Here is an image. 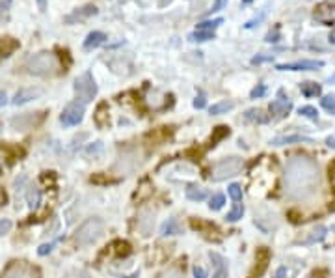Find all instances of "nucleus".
Wrapping results in <instances>:
<instances>
[{
    "label": "nucleus",
    "instance_id": "18",
    "mask_svg": "<svg viewBox=\"0 0 335 278\" xmlns=\"http://www.w3.org/2000/svg\"><path fill=\"white\" fill-rule=\"evenodd\" d=\"M160 234H162L164 237L181 236V234H183V226H181V222H179L175 217H169L166 222L162 224V228H160Z\"/></svg>",
    "mask_w": 335,
    "mask_h": 278
},
{
    "label": "nucleus",
    "instance_id": "39",
    "mask_svg": "<svg viewBox=\"0 0 335 278\" xmlns=\"http://www.w3.org/2000/svg\"><path fill=\"white\" fill-rule=\"evenodd\" d=\"M227 193H229V196L235 200L237 203L242 202V189L241 185H237V183H233V185H229V189H227Z\"/></svg>",
    "mask_w": 335,
    "mask_h": 278
},
{
    "label": "nucleus",
    "instance_id": "35",
    "mask_svg": "<svg viewBox=\"0 0 335 278\" xmlns=\"http://www.w3.org/2000/svg\"><path fill=\"white\" fill-rule=\"evenodd\" d=\"M242 215H244V205H242V203H237V207L227 213L225 220H227V222H237V220H241L242 218Z\"/></svg>",
    "mask_w": 335,
    "mask_h": 278
},
{
    "label": "nucleus",
    "instance_id": "7",
    "mask_svg": "<svg viewBox=\"0 0 335 278\" xmlns=\"http://www.w3.org/2000/svg\"><path fill=\"white\" fill-rule=\"evenodd\" d=\"M82 118H84V105L80 101H74V103H71V105H67V107L63 108L62 116H60V123H62L63 127H74V125H78L82 121Z\"/></svg>",
    "mask_w": 335,
    "mask_h": 278
},
{
    "label": "nucleus",
    "instance_id": "38",
    "mask_svg": "<svg viewBox=\"0 0 335 278\" xmlns=\"http://www.w3.org/2000/svg\"><path fill=\"white\" fill-rule=\"evenodd\" d=\"M115 256H129L130 254V245L127 243V241H117L115 243Z\"/></svg>",
    "mask_w": 335,
    "mask_h": 278
},
{
    "label": "nucleus",
    "instance_id": "25",
    "mask_svg": "<svg viewBox=\"0 0 335 278\" xmlns=\"http://www.w3.org/2000/svg\"><path fill=\"white\" fill-rule=\"evenodd\" d=\"M186 198L192 200V202H203L207 198V191L201 189V187H196V185H188L186 189Z\"/></svg>",
    "mask_w": 335,
    "mask_h": 278
},
{
    "label": "nucleus",
    "instance_id": "11",
    "mask_svg": "<svg viewBox=\"0 0 335 278\" xmlns=\"http://www.w3.org/2000/svg\"><path fill=\"white\" fill-rule=\"evenodd\" d=\"M278 99L276 101H272L270 103V114L272 116H276V118H283V116H287L289 112H291V108H293V103L287 99V97L283 96V90H279V94H278Z\"/></svg>",
    "mask_w": 335,
    "mask_h": 278
},
{
    "label": "nucleus",
    "instance_id": "4",
    "mask_svg": "<svg viewBox=\"0 0 335 278\" xmlns=\"http://www.w3.org/2000/svg\"><path fill=\"white\" fill-rule=\"evenodd\" d=\"M242 166H244V162H242L241 157H227V159H222L220 162H216V164L212 166L210 179H212V181H223V179H227V178H233V176L241 174Z\"/></svg>",
    "mask_w": 335,
    "mask_h": 278
},
{
    "label": "nucleus",
    "instance_id": "43",
    "mask_svg": "<svg viewBox=\"0 0 335 278\" xmlns=\"http://www.w3.org/2000/svg\"><path fill=\"white\" fill-rule=\"evenodd\" d=\"M274 60V54H257L251 58V64L257 65V64H264V62H272Z\"/></svg>",
    "mask_w": 335,
    "mask_h": 278
},
{
    "label": "nucleus",
    "instance_id": "9",
    "mask_svg": "<svg viewBox=\"0 0 335 278\" xmlns=\"http://www.w3.org/2000/svg\"><path fill=\"white\" fill-rule=\"evenodd\" d=\"M322 65H324L322 60H300V62H291V64H278L276 69L278 71H313Z\"/></svg>",
    "mask_w": 335,
    "mask_h": 278
},
{
    "label": "nucleus",
    "instance_id": "53",
    "mask_svg": "<svg viewBox=\"0 0 335 278\" xmlns=\"http://www.w3.org/2000/svg\"><path fill=\"white\" fill-rule=\"evenodd\" d=\"M11 6V0H4V2H0V13H4V11H8Z\"/></svg>",
    "mask_w": 335,
    "mask_h": 278
},
{
    "label": "nucleus",
    "instance_id": "52",
    "mask_svg": "<svg viewBox=\"0 0 335 278\" xmlns=\"http://www.w3.org/2000/svg\"><path fill=\"white\" fill-rule=\"evenodd\" d=\"M65 278H88V275H86L84 271H69V273L65 275Z\"/></svg>",
    "mask_w": 335,
    "mask_h": 278
},
{
    "label": "nucleus",
    "instance_id": "1",
    "mask_svg": "<svg viewBox=\"0 0 335 278\" xmlns=\"http://www.w3.org/2000/svg\"><path fill=\"white\" fill-rule=\"evenodd\" d=\"M285 194L293 200H307L313 196L318 189L320 176H318V166L313 159L305 155H296L287 160L285 166Z\"/></svg>",
    "mask_w": 335,
    "mask_h": 278
},
{
    "label": "nucleus",
    "instance_id": "24",
    "mask_svg": "<svg viewBox=\"0 0 335 278\" xmlns=\"http://www.w3.org/2000/svg\"><path fill=\"white\" fill-rule=\"evenodd\" d=\"M95 123L99 125V127H106L108 125V105L106 103H101L99 107H97V110H95Z\"/></svg>",
    "mask_w": 335,
    "mask_h": 278
},
{
    "label": "nucleus",
    "instance_id": "27",
    "mask_svg": "<svg viewBox=\"0 0 335 278\" xmlns=\"http://www.w3.org/2000/svg\"><path fill=\"white\" fill-rule=\"evenodd\" d=\"M229 133H231V131H229V127H227V125H218V127L212 131V137H210V146L214 148V146H216L220 140H223L225 137H229Z\"/></svg>",
    "mask_w": 335,
    "mask_h": 278
},
{
    "label": "nucleus",
    "instance_id": "28",
    "mask_svg": "<svg viewBox=\"0 0 335 278\" xmlns=\"http://www.w3.org/2000/svg\"><path fill=\"white\" fill-rule=\"evenodd\" d=\"M26 202L30 205L32 209L37 207L39 202H41V191L37 187H28V193H26Z\"/></svg>",
    "mask_w": 335,
    "mask_h": 278
},
{
    "label": "nucleus",
    "instance_id": "54",
    "mask_svg": "<svg viewBox=\"0 0 335 278\" xmlns=\"http://www.w3.org/2000/svg\"><path fill=\"white\" fill-rule=\"evenodd\" d=\"M274 278H287V269H285V267H279L278 271H276V275H274Z\"/></svg>",
    "mask_w": 335,
    "mask_h": 278
},
{
    "label": "nucleus",
    "instance_id": "36",
    "mask_svg": "<svg viewBox=\"0 0 335 278\" xmlns=\"http://www.w3.org/2000/svg\"><path fill=\"white\" fill-rule=\"evenodd\" d=\"M223 203H225V196H223V194H214V196L210 198L209 207L212 211H218V209L223 207Z\"/></svg>",
    "mask_w": 335,
    "mask_h": 278
},
{
    "label": "nucleus",
    "instance_id": "34",
    "mask_svg": "<svg viewBox=\"0 0 335 278\" xmlns=\"http://www.w3.org/2000/svg\"><path fill=\"white\" fill-rule=\"evenodd\" d=\"M158 278H185V275H183V271H181L177 265H171V267H168L166 271H162Z\"/></svg>",
    "mask_w": 335,
    "mask_h": 278
},
{
    "label": "nucleus",
    "instance_id": "5",
    "mask_svg": "<svg viewBox=\"0 0 335 278\" xmlns=\"http://www.w3.org/2000/svg\"><path fill=\"white\" fill-rule=\"evenodd\" d=\"M74 94H76V101H80L82 105L90 103L97 96V84H95V79L90 71L82 73L74 80Z\"/></svg>",
    "mask_w": 335,
    "mask_h": 278
},
{
    "label": "nucleus",
    "instance_id": "10",
    "mask_svg": "<svg viewBox=\"0 0 335 278\" xmlns=\"http://www.w3.org/2000/svg\"><path fill=\"white\" fill-rule=\"evenodd\" d=\"M155 226V211L153 209H142L138 215V232L144 237H149Z\"/></svg>",
    "mask_w": 335,
    "mask_h": 278
},
{
    "label": "nucleus",
    "instance_id": "50",
    "mask_svg": "<svg viewBox=\"0 0 335 278\" xmlns=\"http://www.w3.org/2000/svg\"><path fill=\"white\" fill-rule=\"evenodd\" d=\"M227 6V0H216V4L212 6V10L209 11V13H216V11H220V10H223Z\"/></svg>",
    "mask_w": 335,
    "mask_h": 278
},
{
    "label": "nucleus",
    "instance_id": "41",
    "mask_svg": "<svg viewBox=\"0 0 335 278\" xmlns=\"http://www.w3.org/2000/svg\"><path fill=\"white\" fill-rule=\"evenodd\" d=\"M302 116H305V118H309V119H316L318 118V112H316V108L315 107H300V110H298Z\"/></svg>",
    "mask_w": 335,
    "mask_h": 278
},
{
    "label": "nucleus",
    "instance_id": "20",
    "mask_svg": "<svg viewBox=\"0 0 335 278\" xmlns=\"http://www.w3.org/2000/svg\"><path fill=\"white\" fill-rule=\"evenodd\" d=\"M302 142L311 144L313 140L304 137V135H287V137H278V139H274L270 144H272V146H287V144H302Z\"/></svg>",
    "mask_w": 335,
    "mask_h": 278
},
{
    "label": "nucleus",
    "instance_id": "58",
    "mask_svg": "<svg viewBox=\"0 0 335 278\" xmlns=\"http://www.w3.org/2000/svg\"><path fill=\"white\" fill-rule=\"evenodd\" d=\"M330 41L335 45V30H332V34H330Z\"/></svg>",
    "mask_w": 335,
    "mask_h": 278
},
{
    "label": "nucleus",
    "instance_id": "29",
    "mask_svg": "<svg viewBox=\"0 0 335 278\" xmlns=\"http://www.w3.org/2000/svg\"><path fill=\"white\" fill-rule=\"evenodd\" d=\"M300 90H302V94H304L305 97L320 96V92H322V88L316 84V82H302Z\"/></svg>",
    "mask_w": 335,
    "mask_h": 278
},
{
    "label": "nucleus",
    "instance_id": "32",
    "mask_svg": "<svg viewBox=\"0 0 335 278\" xmlns=\"http://www.w3.org/2000/svg\"><path fill=\"white\" fill-rule=\"evenodd\" d=\"M147 103H149L153 108H162V107H166V97H162L158 92H151V94L147 96Z\"/></svg>",
    "mask_w": 335,
    "mask_h": 278
},
{
    "label": "nucleus",
    "instance_id": "51",
    "mask_svg": "<svg viewBox=\"0 0 335 278\" xmlns=\"http://www.w3.org/2000/svg\"><path fill=\"white\" fill-rule=\"evenodd\" d=\"M264 41H266V43H276V41H279V32H278V30H274V32L266 34Z\"/></svg>",
    "mask_w": 335,
    "mask_h": 278
},
{
    "label": "nucleus",
    "instance_id": "12",
    "mask_svg": "<svg viewBox=\"0 0 335 278\" xmlns=\"http://www.w3.org/2000/svg\"><path fill=\"white\" fill-rule=\"evenodd\" d=\"M43 119V112H30V114H24V116H19V118L11 119V125L15 129H21V131H26V129H32L34 125H37Z\"/></svg>",
    "mask_w": 335,
    "mask_h": 278
},
{
    "label": "nucleus",
    "instance_id": "17",
    "mask_svg": "<svg viewBox=\"0 0 335 278\" xmlns=\"http://www.w3.org/2000/svg\"><path fill=\"white\" fill-rule=\"evenodd\" d=\"M106 41V34L105 32H90L84 40V51H93L99 45H103Z\"/></svg>",
    "mask_w": 335,
    "mask_h": 278
},
{
    "label": "nucleus",
    "instance_id": "21",
    "mask_svg": "<svg viewBox=\"0 0 335 278\" xmlns=\"http://www.w3.org/2000/svg\"><path fill=\"white\" fill-rule=\"evenodd\" d=\"M19 49V41L13 38H0V58H8L13 51Z\"/></svg>",
    "mask_w": 335,
    "mask_h": 278
},
{
    "label": "nucleus",
    "instance_id": "31",
    "mask_svg": "<svg viewBox=\"0 0 335 278\" xmlns=\"http://www.w3.org/2000/svg\"><path fill=\"white\" fill-rule=\"evenodd\" d=\"M233 107H235V103H233V101H222V103L212 105L209 112L212 114V116H220V114H225L227 110H231Z\"/></svg>",
    "mask_w": 335,
    "mask_h": 278
},
{
    "label": "nucleus",
    "instance_id": "14",
    "mask_svg": "<svg viewBox=\"0 0 335 278\" xmlns=\"http://www.w3.org/2000/svg\"><path fill=\"white\" fill-rule=\"evenodd\" d=\"M209 258L212 261V265H214L212 278H227V261H225V258L220 256L218 252H210Z\"/></svg>",
    "mask_w": 335,
    "mask_h": 278
},
{
    "label": "nucleus",
    "instance_id": "44",
    "mask_svg": "<svg viewBox=\"0 0 335 278\" xmlns=\"http://www.w3.org/2000/svg\"><path fill=\"white\" fill-rule=\"evenodd\" d=\"M86 153L88 155H101L103 153V142H95V144H92V146H88L86 148Z\"/></svg>",
    "mask_w": 335,
    "mask_h": 278
},
{
    "label": "nucleus",
    "instance_id": "56",
    "mask_svg": "<svg viewBox=\"0 0 335 278\" xmlns=\"http://www.w3.org/2000/svg\"><path fill=\"white\" fill-rule=\"evenodd\" d=\"M37 6H39V11H47V0H37Z\"/></svg>",
    "mask_w": 335,
    "mask_h": 278
},
{
    "label": "nucleus",
    "instance_id": "23",
    "mask_svg": "<svg viewBox=\"0 0 335 278\" xmlns=\"http://www.w3.org/2000/svg\"><path fill=\"white\" fill-rule=\"evenodd\" d=\"M190 226L194 228V230H199L201 234H218V228L214 224H210V222H205V220H201V218H192L190 220Z\"/></svg>",
    "mask_w": 335,
    "mask_h": 278
},
{
    "label": "nucleus",
    "instance_id": "26",
    "mask_svg": "<svg viewBox=\"0 0 335 278\" xmlns=\"http://www.w3.org/2000/svg\"><path fill=\"white\" fill-rule=\"evenodd\" d=\"M169 135H171V131H169V127H158L157 131L149 133L146 139H147V140H153V144H155V146H158V144H160V142H164V140H166L168 137H169Z\"/></svg>",
    "mask_w": 335,
    "mask_h": 278
},
{
    "label": "nucleus",
    "instance_id": "6",
    "mask_svg": "<svg viewBox=\"0 0 335 278\" xmlns=\"http://www.w3.org/2000/svg\"><path fill=\"white\" fill-rule=\"evenodd\" d=\"M2 278H39V271L26 261H11L4 269Z\"/></svg>",
    "mask_w": 335,
    "mask_h": 278
},
{
    "label": "nucleus",
    "instance_id": "19",
    "mask_svg": "<svg viewBox=\"0 0 335 278\" xmlns=\"http://www.w3.org/2000/svg\"><path fill=\"white\" fill-rule=\"evenodd\" d=\"M97 13H99V10L95 8L93 4H88V6H84V8L74 11V13H71L69 17H65V22H69V24H71V22L76 21V19H78V21H80V19H88V17L97 15Z\"/></svg>",
    "mask_w": 335,
    "mask_h": 278
},
{
    "label": "nucleus",
    "instance_id": "8",
    "mask_svg": "<svg viewBox=\"0 0 335 278\" xmlns=\"http://www.w3.org/2000/svg\"><path fill=\"white\" fill-rule=\"evenodd\" d=\"M313 17H315V21L324 24V26L335 24V4H332V2H322V4H318L313 11Z\"/></svg>",
    "mask_w": 335,
    "mask_h": 278
},
{
    "label": "nucleus",
    "instance_id": "48",
    "mask_svg": "<svg viewBox=\"0 0 335 278\" xmlns=\"http://www.w3.org/2000/svg\"><path fill=\"white\" fill-rule=\"evenodd\" d=\"M11 220L10 218H0V236H4V234H8L11 230Z\"/></svg>",
    "mask_w": 335,
    "mask_h": 278
},
{
    "label": "nucleus",
    "instance_id": "16",
    "mask_svg": "<svg viewBox=\"0 0 335 278\" xmlns=\"http://www.w3.org/2000/svg\"><path fill=\"white\" fill-rule=\"evenodd\" d=\"M268 261H270V250L268 248H257V252H255V275L257 277H261L262 273L266 271V267H268Z\"/></svg>",
    "mask_w": 335,
    "mask_h": 278
},
{
    "label": "nucleus",
    "instance_id": "37",
    "mask_svg": "<svg viewBox=\"0 0 335 278\" xmlns=\"http://www.w3.org/2000/svg\"><path fill=\"white\" fill-rule=\"evenodd\" d=\"M266 13H268V10H266V8H264V10H261V13H259V15H255L253 19H250V21L244 24V28H246V30H251V28H255V26H257L259 22H262V19L266 17Z\"/></svg>",
    "mask_w": 335,
    "mask_h": 278
},
{
    "label": "nucleus",
    "instance_id": "3",
    "mask_svg": "<svg viewBox=\"0 0 335 278\" xmlns=\"http://www.w3.org/2000/svg\"><path fill=\"white\" fill-rule=\"evenodd\" d=\"M103 234H105V222H103L101 218L93 217V218H88V220L76 230L74 241H76V245L78 246H90V245H93V243H97V241L103 237Z\"/></svg>",
    "mask_w": 335,
    "mask_h": 278
},
{
    "label": "nucleus",
    "instance_id": "47",
    "mask_svg": "<svg viewBox=\"0 0 335 278\" xmlns=\"http://www.w3.org/2000/svg\"><path fill=\"white\" fill-rule=\"evenodd\" d=\"M205 107H207V97H205V94H198L196 99H194V108L201 110V108H205Z\"/></svg>",
    "mask_w": 335,
    "mask_h": 278
},
{
    "label": "nucleus",
    "instance_id": "2",
    "mask_svg": "<svg viewBox=\"0 0 335 278\" xmlns=\"http://www.w3.org/2000/svg\"><path fill=\"white\" fill-rule=\"evenodd\" d=\"M26 73L36 77H54L60 73V60L53 53H37L32 54L24 64Z\"/></svg>",
    "mask_w": 335,
    "mask_h": 278
},
{
    "label": "nucleus",
    "instance_id": "46",
    "mask_svg": "<svg viewBox=\"0 0 335 278\" xmlns=\"http://www.w3.org/2000/svg\"><path fill=\"white\" fill-rule=\"evenodd\" d=\"M264 94H266V86H264V84H259V86H255V88L251 90L250 97H251V99H259V97H262Z\"/></svg>",
    "mask_w": 335,
    "mask_h": 278
},
{
    "label": "nucleus",
    "instance_id": "59",
    "mask_svg": "<svg viewBox=\"0 0 335 278\" xmlns=\"http://www.w3.org/2000/svg\"><path fill=\"white\" fill-rule=\"evenodd\" d=\"M250 2H253V0H242V4H250Z\"/></svg>",
    "mask_w": 335,
    "mask_h": 278
},
{
    "label": "nucleus",
    "instance_id": "15",
    "mask_svg": "<svg viewBox=\"0 0 335 278\" xmlns=\"http://www.w3.org/2000/svg\"><path fill=\"white\" fill-rule=\"evenodd\" d=\"M326 234H328V228L322 226V224H318V226H315L313 230L309 232V236L307 237L298 239V243H302V245H315V243H320V241L326 237Z\"/></svg>",
    "mask_w": 335,
    "mask_h": 278
},
{
    "label": "nucleus",
    "instance_id": "55",
    "mask_svg": "<svg viewBox=\"0 0 335 278\" xmlns=\"http://www.w3.org/2000/svg\"><path fill=\"white\" fill-rule=\"evenodd\" d=\"M8 103V96H6V92H0V108L4 107Z\"/></svg>",
    "mask_w": 335,
    "mask_h": 278
},
{
    "label": "nucleus",
    "instance_id": "22",
    "mask_svg": "<svg viewBox=\"0 0 335 278\" xmlns=\"http://www.w3.org/2000/svg\"><path fill=\"white\" fill-rule=\"evenodd\" d=\"M244 119L246 121H251V123H266L268 121V114H264V110L261 108H250L244 112Z\"/></svg>",
    "mask_w": 335,
    "mask_h": 278
},
{
    "label": "nucleus",
    "instance_id": "33",
    "mask_svg": "<svg viewBox=\"0 0 335 278\" xmlns=\"http://www.w3.org/2000/svg\"><path fill=\"white\" fill-rule=\"evenodd\" d=\"M222 22H223V19L222 17H218V19H212V21H203L198 24V30H209V32H214L218 26H220Z\"/></svg>",
    "mask_w": 335,
    "mask_h": 278
},
{
    "label": "nucleus",
    "instance_id": "13",
    "mask_svg": "<svg viewBox=\"0 0 335 278\" xmlns=\"http://www.w3.org/2000/svg\"><path fill=\"white\" fill-rule=\"evenodd\" d=\"M41 94H43V90H39V88H24V90H19V92L15 94V97L11 99V103H13L15 107L26 105V103H30L32 99L39 97Z\"/></svg>",
    "mask_w": 335,
    "mask_h": 278
},
{
    "label": "nucleus",
    "instance_id": "30",
    "mask_svg": "<svg viewBox=\"0 0 335 278\" xmlns=\"http://www.w3.org/2000/svg\"><path fill=\"white\" fill-rule=\"evenodd\" d=\"M188 40L190 41H194V43L210 41V40H214V32H209V30H196V32L190 34Z\"/></svg>",
    "mask_w": 335,
    "mask_h": 278
},
{
    "label": "nucleus",
    "instance_id": "42",
    "mask_svg": "<svg viewBox=\"0 0 335 278\" xmlns=\"http://www.w3.org/2000/svg\"><path fill=\"white\" fill-rule=\"evenodd\" d=\"M58 245V239L56 241H51V243H47V245H41L39 248H37V254L39 256H47V254H51L53 252V248Z\"/></svg>",
    "mask_w": 335,
    "mask_h": 278
},
{
    "label": "nucleus",
    "instance_id": "45",
    "mask_svg": "<svg viewBox=\"0 0 335 278\" xmlns=\"http://www.w3.org/2000/svg\"><path fill=\"white\" fill-rule=\"evenodd\" d=\"M140 189H142V191H140V194H136V196H134V198H138V200H146L147 196H149V194L153 193V191H151V187H149V183H142V187H140Z\"/></svg>",
    "mask_w": 335,
    "mask_h": 278
},
{
    "label": "nucleus",
    "instance_id": "40",
    "mask_svg": "<svg viewBox=\"0 0 335 278\" xmlns=\"http://www.w3.org/2000/svg\"><path fill=\"white\" fill-rule=\"evenodd\" d=\"M320 105L328 110V112H332V114H335V96H326L322 97V101H320Z\"/></svg>",
    "mask_w": 335,
    "mask_h": 278
},
{
    "label": "nucleus",
    "instance_id": "57",
    "mask_svg": "<svg viewBox=\"0 0 335 278\" xmlns=\"http://www.w3.org/2000/svg\"><path fill=\"white\" fill-rule=\"evenodd\" d=\"M326 144H328L330 148H335V135H334V137H330V139L326 140Z\"/></svg>",
    "mask_w": 335,
    "mask_h": 278
},
{
    "label": "nucleus",
    "instance_id": "49",
    "mask_svg": "<svg viewBox=\"0 0 335 278\" xmlns=\"http://www.w3.org/2000/svg\"><path fill=\"white\" fill-rule=\"evenodd\" d=\"M192 273H194V278H209V275H207V271L203 267H199V265H194V269H192Z\"/></svg>",
    "mask_w": 335,
    "mask_h": 278
}]
</instances>
